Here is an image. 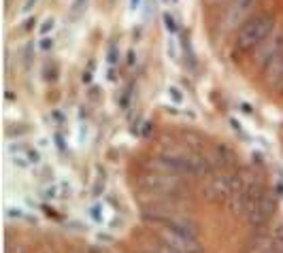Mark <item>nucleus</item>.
Segmentation results:
<instances>
[{
  "label": "nucleus",
  "instance_id": "obj_16",
  "mask_svg": "<svg viewBox=\"0 0 283 253\" xmlns=\"http://www.w3.org/2000/svg\"><path fill=\"white\" fill-rule=\"evenodd\" d=\"M166 94H168V100L173 102V104H177V106L185 102V94L181 91V88H177V85H168Z\"/></svg>",
  "mask_w": 283,
  "mask_h": 253
},
{
  "label": "nucleus",
  "instance_id": "obj_33",
  "mask_svg": "<svg viewBox=\"0 0 283 253\" xmlns=\"http://www.w3.org/2000/svg\"><path fill=\"white\" fill-rule=\"evenodd\" d=\"M162 2H168V0H162Z\"/></svg>",
  "mask_w": 283,
  "mask_h": 253
},
{
  "label": "nucleus",
  "instance_id": "obj_21",
  "mask_svg": "<svg viewBox=\"0 0 283 253\" xmlns=\"http://www.w3.org/2000/svg\"><path fill=\"white\" fill-rule=\"evenodd\" d=\"M39 47H41V51H51L53 49V39H51V36H43L41 43H39Z\"/></svg>",
  "mask_w": 283,
  "mask_h": 253
},
{
  "label": "nucleus",
  "instance_id": "obj_20",
  "mask_svg": "<svg viewBox=\"0 0 283 253\" xmlns=\"http://www.w3.org/2000/svg\"><path fill=\"white\" fill-rule=\"evenodd\" d=\"M153 251H156V253H179L177 249H173V247L166 245L164 240H160V238H158V247H156Z\"/></svg>",
  "mask_w": 283,
  "mask_h": 253
},
{
  "label": "nucleus",
  "instance_id": "obj_13",
  "mask_svg": "<svg viewBox=\"0 0 283 253\" xmlns=\"http://www.w3.org/2000/svg\"><path fill=\"white\" fill-rule=\"evenodd\" d=\"M88 215H89V219L96 223H106V215H104V204H100V202H96L92 204V207L88 208Z\"/></svg>",
  "mask_w": 283,
  "mask_h": 253
},
{
  "label": "nucleus",
  "instance_id": "obj_5",
  "mask_svg": "<svg viewBox=\"0 0 283 253\" xmlns=\"http://www.w3.org/2000/svg\"><path fill=\"white\" fill-rule=\"evenodd\" d=\"M158 238L164 240L166 245H170L173 249H177L179 253H205V247H202V243L196 236H185V234L173 232V230L164 228V225H160Z\"/></svg>",
  "mask_w": 283,
  "mask_h": 253
},
{
  "label": "nucleus",
  "instance_id": "obj_28",
  "mask_svg": "<svg viewBox=\"0 0 283 253\" xmlns=\"http://www.w3.org/2000/svg\"><path fill=\"white\" fill-rule=\"evenodd\" d=\"M241 109H243L245 115H253V109H252L249 104H245V102H241Z\"/></svg>",
  "mask_w": 283,
  "mask_h": 253
},
{
  "label": "nucleus",
  "instance_id": "obj_6",
  "mask_svg": "<svg viewBox=\"0 0 283 253\" xmlns=\"http://www.w3.org/2000/svg\"><path fill=\"white\" fill-rule=\"evenodd\" d=\"M283 51V30H275L270 32V36L266 41H262L258 47L253 49L255 53V64H260V66H266L277 53Z\"/></svg>",
  "mask_w": 283,
  "mask_h": 253
},
{
  "label": "nucleus",
  "instance_id": "obj_25",
  "mask_svg": "<svg viewBox=\"0 0 283 253\" xmlns=\"http://www.w3.org/2000/svg\"><path fill=\"white\" fill-rule=\"evenodd\" d=\"M230 126L234 128V132H238V134H241V136H247V132L243 130V126H241V123H238L237 119H230Z\"/></svg>",
  "mask_w": 283,
  "mask_h": 253
},
{
  "label": "nucleus",
  "instance_id": "obj_29",
  "mask_svg": "<svg viewBox=\"0 0 283 253\" xmlns=\"http://www.w3.org/2000/svg\"><path fill=\"white\" fill-rule=\"evenodd\" d=\"M134 62H136V53L130 51V53H128V64H130V66H134Z\"/></svg>",
  "mask_w": 283,
  "mask_h": 253
},
{
  "label": "nucleus",
  "instance_id": "obj_30",
  "mask_svg": "<svg viewBox=\"0 0 283 253\" xmlns=\"http://www.w3.org/2000/svg\"><path fill=\"white\" fill-rule=\"evenodd\" d=\"M96 238H98L100 243H111V240H113V238H111V236H106V234H98V236H96Z\"/></svg>",
  "mask_w": 283,
  "mask_h": 253
},
{
  "label": "nucleus",
  "instance_id": "obj_32",
  "mask_svg": "<svg viewBox=\"0 0 283 253\" xmlns=\"http://www.w3.org/2000/svg\"><path fill=\"white\" fill-rule=\"evenodd\" d=\"M170 2H179V0H170Z\"/></svg>",
  "mask_w": 283,
  "mask_h": 253
},
{
  "label": "nucleus",
  "instance_id": "obj_19",
  "mask_svg": "<svg viewBox=\"0 0 283 253\" xmlns=\"http://www.w3.org/2000/svg\"><path fill=\"white\" fill-rule=\"evenodd\" d=\"M21 53H24V64L28 66L30 60H32V56H34V45H32V43H28V45L21 49Z\"/></svg>",
  "mask_w": 283,
  "mask_h": 253
},
{
  "label": "nucleus",
  "instance_id": "obj_4",
  "mask_svg": "<svg viewBox=\"0 0 283 253\" xmlns=\"http://www.w3.org/2000/svg\"><path fill=\"white\" fill-rule=\"evenodd\" d=\"M275 211H277V196L275 193H270V192H266L264 196L260 198V202L247 211L245 219H247V223L252 225L255 232H260L262 228L268 225V222H270V217L275 215Z\"/></svg>",
  "mask_w": 283,
  "mask_h": 253
},
{
  "label": "nucleus",
  "instance_id": "obj_22",
  "mask_svg": "<svg viewBox=\"0 0 283 253\" xmlns=\"http://www.w3.org/2000/svg\"><path fill=\"white\" fill-rule=\"evenodd\" d=\"M143 7V0H128V9H130V13H138Z\"/></svg>",
  "mask_w": 283,
  "mask_h": 253
},
{
  "label": "nucleus",
  "instance_id": "obj_23",
  "mask_svg": "<svg viewBox=\"0 0 283 253\" xmlns=\"http://www.w3.org/2000/svg\"><path fill=\"white\" fill-rule=\"evenodd\" d=\"M273 240H277V243H283V223L275 228V232H273Z\"/></svg>",
  "mask_w": 283,
  "mask_h": 253
},
{
  "label": "nucleus",
  "instance_id": "obj_24",
  "mask_svg": "<svg viewBox=\"0 0 283 253\" xmlns=\"http://www.w3.org/2000/svg\"><path fill=\"white\" fill-rule=\"evenodd\" d=\"M45 79H51V81H56V79H58V66H56V64L51 66V71H49V68L45 71Z\"/></svg>",
  "mask_w": 283,
  "mask_h": 253
},
{
  "label": "nucleus",
  "instance_id": "obj_15",
  "mask_svg": "<svg viewBox=\"0 0 283 253\" xmlns=\"http://www.w3.org/2000/svg\"><path fill=\"white\" fill-rule=\"evenodd\" d=\"M166 56L168 60L179 62V47H177V36H166Z\"/></svg>",
  "mask_w": 283,
  "mask_h": 253
},
{
  "label": "nucleus",
  "instance_id": "obj_26",
  "mask_svg": "<svg viewBox=\"0 0 283 253\" xmlns=\"http://www.w3.org/2000/svg\"><path fill=\"white\" fill-rule=\"evenodd\" d=\"M36 2H39V0H26V2H24V9H21V11H24V13H30V11L36 7Z\"/></svg>",
  "mask_w": 283,
  "mask_h": 253
},
{
  "label": "nucleus",
  "instance_id": "obj_7",
  "mask_svg": "<svg viewBox=\"0 0 283 253\" xmlns=\"http://www.w3.org/2000/svg\"><path fill=\"white\" fill-rule=\"evenodd\" d=\"M258 7V0H234L232 7L226 11V26L230 28H241L249 17H253V9Z\"/></svg>",
  "mask_w": 283,
  "mask_h": 253
},
{
  "label": "nucleus",
  "instance_id": "obj_3",
  "mask_svg": "<svg viewBox=\"0 0 283 253\" xmlns=\"http://www.w3.org/2000/svg\"><path fill=\"white\" fill-rule=\"evenodd\" d=\"M243 187V179L234 175H213L205 185V196L213 202H230Z\"/></svg>",
  "mask_w": 283,
  "mask_h": 253
},
{
  "label": "nucleus",
  "instance_id": "obj_17",
  "mask_svg": "<svg viewBox=\"0 0 283 253\" xmlns=\"http://www.w3.org/2000/svg\"><path fill=\"white\" fill-rule=\"evenodd\" d=\"M117 62H119V45H117V43H111L109 49H106V64L113 68Z\"/></svg>",
  "mask_w": 283,
  "mask_h": 253
},
{
  "label": "nucleus",
  "instance_id": "obj_27",
  "mask_svg": "<svg viewBox=\"0 0 283 253\" xmlns=\"http://www.w3.org/2000/svg\"><path fill=\"white\" fill-rule=\"evenodd\" d=\"M34 24H36V19H34V15H32V17H28V19L24 21V30H30Z\"/></svg>",
  "mask_w": 283,
  "mask_h": 253
},
{
  "label": "nucleus",
  "instance_id": "obj_9",
  "mask_svg": "<svg viewBox=\"0 0 283 253\" xmlns=\"http://www.w3.org/2000/svg\"><path fill=\"white\" fill-rule=\"evenodd\" d=\"M262 71H264V79H266V83H268V88L283 89V51L277 53Z\"/></svg>",
  "mask_w": 283,
  "mask_h": 253
},
{
  "label": "nucleus",
  "instance_id": "obj_1",
  "mask_svg": "<svg viewBox=\"0 0 283 253\" xmlns=\"http://www.w3.org/2000/svg\"><path fill=\"white\" fill-rule=\"evenodd\" d=\"M275 30L273 13H255L249 17L237 32V49L238 51H253L262 41L270 36Z\"/></svg>",
  "mask_w": 283,
  "mask_h": 253
},
{
  "label": "nucleus",
  "instance_id": "obj_10",
  "mask_svg": "<svg viewBox=\"0 0 283 253\" xmlns=\"http://www.w3.org/2000/svg\"><path fill=\"white\" fill-rule=\"evenodd\" d=\"M162 26L166 30V36H177L179 34V21L170 11H164L162 13Z\"/></svg>",
  "mask_w": 283,
  "mask_h": 253
},
{
  "label": "nucleus",
  "instance_id": "obj_14",
  "mask_svg": "<svg viewBox=\"0 0 283 253\" xmlns=\"http://www.w3.org/2000/svg\"><path fill=\"white\" fill-rule=\"evenodd\" d=\"M88 2L89 0H73V4H71V21H77L81 15L85 13V9H88Z\"/></svg>",
  "mask_w": 283,
  "mask_h": 253
},
{
  "label": "nucleus",
  "instance_id": "obj_8",
  "mask_svg": "<svg viewBox=\"0 0 283 253\" xmlns=\"http://www.w3.org/2000/svg\"><path fill=\"white\" fill-rule=\"evenodd\" d=\"M9 153H11V162L17 168H30L41 162V153L39 149L30 147L26 143H13L9 145Z\"/></svg>",
  "mask_w": 283,
  "mask_h": 253
},
{
  "label": "nucleus",
  "instance_id": "obj_11",
  "mask_svg": "<svg viewBox=\"0 0 283 253\" xmlns=\"http://www.w3.org/2000/svg\"><path fill=\"white\" fill-rule=\"evenodd\" d=\"M215 155H217V160H220L217 164H220L222 168H230V166H234V160H237L234 153L226 147V145H220V147L215 149Z\"/></svg>",
  "mask_w": 283,
  "mask_h": 253
},
{
  "label": "nucleus",
  "instance_id": "obj_31",
  "mask_svg": "<svg viewBox=\"0 0 283 253\" xmlns=\"http://www.w3.org/2000/svg\"><path fill=\"white\" fill-rule=\"evenodd\" d=\"M143 253H156V251H143Z\"/></svg>",
  "mask_w": 283,
  "mask_h": 253
},
{
  "label": "nucleus",
  "instance_id": "obj_12",
  "mask_svg": "<svg viewBox=\"0 0 283 253\" xmlns=\"http://www.w3.org/2000/svg\"><path fill=\"white\" fill-rule=\"evenodd\" d=\"M43 198H45V200H60V198H64V185L62 183H51V185H47L45 190H43Z\"/></svg>",
  "mask_w": 283,
  "mask_h": 253
},
{
  "label": "nucleus",
  "instance_id": "obj_2",
  "mask_svg": "<svg viewBox=\"0 0 283 253\" xmlns=\"http://www.w3.org/2000/svg\"><path fill=\"white\" fill-rule=\"evenodd\" d=\"M143 190L151 196H162V198H175L183 192V183L179 175L164 170V172H149L141 179Z\"/></svg>",
  "mask_w": 283,
  "mask_h": 253
},
{
  "label": "nucleus",
  "instance_id": "obj_18",
  "mask_svg": "<svg viewBox=\"0 0 283 253\" xmlns=\"http://www.w3.org/2000/svg\"><path fill=\"white\" fill-rule=\"evenodd\" d=\"M53 26H56V19H53V17H47V19L39 26V34H41V36H47V34H49V32L53 30Z\"/></svg>",
  "mask_w": 283,
  "mask_h": 253
}]
</instances>
